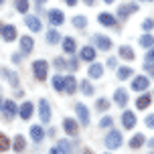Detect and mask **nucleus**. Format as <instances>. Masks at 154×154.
<instances>
[{
    "label": "nucleus",
    "instance_id": "nucleus-37",
    "mask_svg": "<svg viewBox=\"0 0 154 154\" xmlns=\"http://www.w3.org/2000/svg\"><path fill=\"white\" fill-rule=\"evenodd\" d=\"M73 26H75V29H85V26H87V18H85V16H73Z\"/></svg>",
    "mask_w": 154,
    "mask_h": 154
},
{
    "label": "nucleus",
    "instance_id": "nucleus-15",
    "mask_svg": "<svg viewBox=\"0 0 154 154\" xmlns=\"http://www.w3.org/2000/svg\"><path fill=\"white\" fill-rule=\"evenodd\" d=\"M136 114L134 112H124L122 114V126L126 130H132V128H136Z\"/></svg>",
    "mask_w": 154,
    "mask_h": 154
},
{
    "label": "nucleus",
    "instance_id": "nucleus-5",
    "mask_svg": "<svg viewBox=\"0 0 154 154\" xmlns=\"http://www.w3.org/2000/svg\"><path fill=\"white\" fill-rule=\"evenodd\" d=\"M75 112H77V122L81 124L83 128L89 126V120H91V118H89V109H87V106H85V103H77Z\"/></svg>",
    "mask_w": 154,
    "mask_h": 154
},
{
    "label": "nucleus",
    "instance_id": "nucleus-26",
    "mask_svg": "<svg viewBox=\"0 0 154 154\" xmlns=\"http://www.w3.org/2000/svg\"><path fill=\"white\" fill-rule=\"evenodd\" d=\"M130 77H134V69H132L130 65L118 67V79H120V81H126V79H130Z\"/></svg>",
    "mask_w": 154,
    "mask_h": 154
},
{
    "label": "nucleus",
    "instance_id": "nucleus-40",
    "mask_svg": "<svg viewBox=\"0 0 154 154\" xmlns=\"http://www.w3.org/2000/svg\"><path fill=\"white\" fill-rule=\"evenodd\" d=\"M152 61H154V47L146 49V55H144V63H152Z\"/></svg>",
    "mask_w": 154,
    "mask_h": 154
},
{
    "label": "nucleus",
    "instance_id": "nucleus-52",
    "mask_svg": "<svg viewBox=\"0 0 154 154\" xmlns=\"http://www.w3.org/2000/svg\"><path fill=\"white\" fill-rule=\"evenodd\" d=\"M2 103H4V100H2V95H0V112H2Z\"/></svg>",
    "mask_w": 154,
    "mask_h": 154
},
{
    "label": "nucleus",
    "instance_id": "nucleus-54",
    "mask_svg": "<svg viewBox=\"0 0 154 154\" xmlns=\"http://www.w3.org/2000/svg\"><path fill=\"white\" fill-rule=\"evenodd\" d=\"M103 2H106V4H112V2H114V0H103Z\"/></svg>",
    "mask_w": 154,
    "mask_h": 154
},
{
    "label": "nucleus",
    "instance_id": "nucleus-10",
    "mask_svg": "<svg viewBox=\"0 0 154 154\" xmlns=\"http://www.w3.org/2000/svg\"><path fill=\"white\" fill-rule=\"evenodd\" d=\"M47 16H49V23L53 24V26H61V24L65 23V14H63L59 8H51V10L47 12Z\"/></svg>",
    "mask_w": 154,
    "mask_h": 154
},
{
    "label": "nucleus",
    "instance_id": "nucleus-22",
    "mask_svg": "<svg viewBox=\"0 0 154 154\" xmlns=\"http://www.w3.org/2000/svg\"><path fill=\"white\" fill-rule=\"evenodd\" d=\"M144 144H146V136L140 134V132H138V134H134V136L130 138V148H132V150H138V148H142Z\"/></svg>",
    "mask_w": 154,
    "mask_h": 154
},
{
    "label": "nucleus",
    "instance_id": "nucleus-53",
    "mask_svg": "<svg viewBox=\"0 0 154 154\" xmlns=\"http://www.w3.org/2000/svg\"><path fill=\"white\" fill-rule=\"evenodd\" d=\"M35 2H37V4H43V2H47V0H35Z\"/></svg>",
    "mask_w": 154,
    "mask_h": 154
},
{
    "label": "nucleus",
    "instance_id": "nucleus-17",
    "mask_svg": "<svg viewBox=\"0 0 154 154\" xmlns=\"http://www.w3.org/2000/svg\"><path fill=\"white\" fill-rule=\"evenodd\" d=\"M35 49V38L31 37V35H24V37H20V51H23L24 55H29Z\"/></svg>",
    "mask_w": 154,
    "mask_h": 154
},
{
    "label": "nucleus",
    "instance_id": "nucleus-20",
    "mask_svg": "<svg viewBox=\"0 0 154 154\" xmlns=\"http://www.w3.org/2000/svg\"><path fill=\"white\" fill-rule=\"evenodd\" d=\"M87 75H89V79H100L103 75V65L101 63H91L89 69H87Z\"/></svg>",
    "mask_w": 154,
    "mask_h": 154
},
{
    "label": "nucleus",
    "instance_id": "nucleus-25",
    "mask_svg": "<svg viewBox=\"0 0 154 154\" xmlns=\"http://www.w3.org/2000/svg\"><path fill=\"white\" fill-rule=\"evenodd\" d=\"M24 23L29 26V31H32V32H38L43 29V24H41V20H38L37 16H24Z\"/></svg>",
    "mask_w": 154,
    "mask_h": 154
},
{
    "label": "nucleus",
    "instance_id": "nucleus-28",
    "mask_svg": "<svg viewBox=\"0 0 154 154\" xmlns=\"http://www.w3.org/2000/svg\"><path fill=\"white\" fill-rule=\"evenodd\" d=\"M120 57L126 59V61H134L136 53H134V49H130L128 45H122V47H120Z\"/></svg>",
    "mask_w": 154,
    "mask_h": 154
},
{
    "label": "nucleus",
    "instance_id": "nucleus-30",
    "mask_svg": "<svg viewBox=\"0 0 154 154\" xmlns=\"http://www.w3.org/2000/svg\"><path fill=\"white\" fill-rule=\"evenodd\" d=\"M140 47H144V49H152L154 47V37L150 32H144V35L140 37Z\"/></svg>",
    "mask_w": 154,
    "mask_h": 154
},
{
    "label": "nucleus",
    "instance_id": "nucleus-27",
    "mask_svg": "<svg viewBox=\"0 0 154 154\" xmlns=\"http://www.w3.org/2000/svg\"><path fill=\"white\" fill-rule=\"evenodd\" d=\"M0 73L6 77V81L12 85V87H18V75H16L14 71H10V69H0Z\"/></svg>",
    "mask_w": 154,
    "mask_h": 154
},
{
    "label": "nucleus",
    "instance_id": "nucleus-16",
    "mask_svg": "<svg viewBox=\"0 0 154 154\" xmlns=\"http://www.w3.org/2000/svg\"><path fill=\"white\" fill-rule=\"evenodd\" d=\"M32 114H35V106H32V101H24L23 106L18 108V116H20L23 120H31Z\"/></svg>",
    "mask_w": 154,
    "mask_h": 154
},
{
    "label": "nucleus",
    "instance_id": "nucleus-35",
    "mask_svg": "<svg viewBox=\"0 0 154 154\" xmlns=\"http://www.w3.org/2000/svg\"><path fill=\"white\" fill-rule=\"evenodd\" d=\"M29 6H31L29 0H14V8L20 14H26V12H29Z\"/></svg>",
    "mask_w": 154,
    "mask_h": 154
},
{
    "label": "nucleus",
    "instance_id": "nucleus-34",
    "mask_svg": "<svg viewBox=\"0 0 154 154\" xmlns=\"http://www.w3.org/2000/svg\"><path fill=\"white\" fill-rule=\"evenodd\" d=\"M95 109H97V112H108L109 109V100L108 97H97V100H95Z\"/></svg>",
    "mask_w": 154,
    "mask_h": 154
},
{
    "label": "nucleus",
    "instance_id": "nucleus-38",
    "mask_svg": "<svg viewBox=\"0 0 154 154\" xmlns=\"http://www.w3.org/2000/svg\"><path fill=\"white\" fill-rule=\"evenodd\" d=\"M112 126H114V118H112V116H103L100 120V128H103V130H106V128H112Z\"/></svg>",
    "mask_w": 154,
    "mask_h": 154
},
{
    "label": "nucleus",
    "instance_id": "nucleus-18",
    "mask_svg": "<svg viewBox=\"0 0 154 154\" xmlns=\"http://www.w3.org/2000/svg\"><path fill=\"white\" fill-rule=\"evenodd\" d=\"M136 10H138V4H136V2L122 4V6L118 8V16H120V18H128V16H130V12H136Z\"/></svg>",
    "mask_w": 154,
    "mask_h": 154
},
{
    "label": "nucleus",
    "instance_id": "nucleus-23",
    "mask_svg": "<svg viewBox=\"0 0 154 154\" xmlns=\"http://www.w3.org/2000/svg\"><path fill=\"white\" fill-rule=\"evenodd\" d=\"M61 45H63V51H65L67 55H73V53H75V49H77L75 38H71V37H65V38H61Z\"/></svg>",
    "mask_w": 154,
    "mask_h": 154
},
{
    "label": "nucleus",
    "instance_id": "nucleus-57",
    "mask_svg": "<svg viewBox=\"0 0 154 154\" xmlns=\"http://www.w3.org/2000/svg\"><path fill=\"white\" fill-rule=\"evenodd\" d=\"M152 97H154V95H152Z\"/></svg>",
    "mask_w": 154,
    "mask_h": 154
},
{
    "label": "nucleus",
    "instance_id": "nucleus-43",
    "mask_svg": "<svg viewBox=\"0 0 154 154\" xmlns=\"http://www.w3.org/2000/svg\"><path fill=\"white\" fill-rule=\"evenodd\" d=\"M144 124H146V128H150V130H154V114L146 116V120H144Z\"/></svg>",
    "mask_w": 154,
    "mask_h": 154
},
{
    "label": "nucleus",
    "instance_id": "nucleus-50",
    "mask_svg": "<svg viewBox=\"0 0 154 154\" xmlns=\"http://www.w3.org/2000/svg\"><path fill=\"white\" fill-rule=\"evenodd\" d=\"M85 4H87V6H93V2H95V0H83Z\"/></svg>",
    "mask_w": 154,
    "mask_h": 154
},
{
    "label": "nucleus",
    "instance_id": "nucleus-13",
    "mask_svg": "<svg viewBox=\"0 0 154 154\" xmlns=\"http://www.w3.org/2000/svg\"><path fill=\"white\" fill-rule=\"evenodd\" d=\"M93 43H95V47L101 49V51H109V49H112V38L106 37V35H95V37H93Z\"/></svg>",
    "mask_w": 154,
    "mask_h": 154
},
{
    "label": "nucleus",
    "instance_id": "nucleus-41",
    "mask_svg": "<svg viewBox=\"0 0 154 154\" xmlns=\"http://www.w3.org/2000/svg\"><path fill=\"white\" fill-rule=\"evenodd\" d=\"M67 67H69V71H77L79 69V61L77 59H69L67 61Z\"/></svg>",
    "mask_w": 154,
    "mask_h": 154
},
{
    "label": "nucleus",
    "instance_id": "nucleus-19",
    "mask_svg": "<svg viewBox=\"0 0 154 154\" xmlns=\"http://www.w3.org/2000/svg\"><path fill=\"white\" fill-rule=\"evenodd\" d=\"M24 148H26V138H24L23 134H16L14 140H12V150L16 154H20V152H24Z\"/></svg>",
    "mask_w": 154,
    "mask_h": 154
},
{
    "label": "nucleus",
    "instance_id": "nucleus-39",
    "mask_svg": "<svg viewBox=\"0 0 154 154\" xmlns=\"http://www.w3.org/2000/svg\"><path fill=\"white\" fill-rule=\"evenodd\" d=\"M53 65H55V69H63V67H67V61H65L63 57H57L53 61Z\"/></svg>",
    "mask_w": 154,
    "mask_h": 154
},
{
    "label": "nucleus",
    "instance_id": "nucleus-46",
    "mask_svg": "<svg viewBox=\"0 0 154 154\" xmlns=\"http://www.w3.org/2000/svg\"><path fill=\"white\" fill-rule=\"evenodd\" d=\"M108 67H112V69L118 67V59H116V57H109V59H108Z\"/></svg>",
    "mask_w": 154,
    "mask_h": 154
},
{
    "label": "nucleus",
    "instance_id": "nucleus-58",
    "mask_svg": "<svg viewBox=\"0 0 154 154\" xmlns=\"http://www.w3.org/2000/svg\"><path fill=\"white\" fill-rule=\"evenodd\" d=\"M106 154H108V152H106Z\"/></svg>",
    "mask_w": 154,
    "mask_h": 154
},
{
    "label": "nucleus",
    "instance_id": "nucleus-49",
    "mask_svg": "<svg viewBox=\"0 0 154 154\" xmlns=\"http://www.w3.org/2000/svg\"><path fill=\"white\" fill-rule=\"evenodd\" d=\"M81 154H93V152L89 150V148H83V150H81Z\"/></svg>",
    "mask_w": 154,
    "mask_h": 154
},
{
    "label": "nucleus",
    "instance_id": "nucleus-6",
    "mask_svg": "<svg viewBox=\"0 0 154 154\" xmlns=\"http://www.w3.org/2000/svg\"><path fill=\"white\" fill-rule=\"evenodd\" d=\"M0 37L6 43H12L16 38V26L14 24H0Z\"/></svg>",
    "mask_w": 154,
    "mask_h": 154
},
{
    "label": "nucleus",
    "instance_id": "nucleus-24",
    "mask_svg": "<svg viewBox=\"0 0 154 154\" xmlns=\"http://www.w3.org/2000/svg\"><path fill=\"white\" fill-rule=\"evenodd\" d=\"M150 103H152V95L144 91L138 100H136V108H138V109H148V108H150Z\"/></svg>",
    "mask_w": 154,
    "mask_h": 154
},
{
    "label": "nucleus",
    "instance_id": "nucleus-8",
    "mask_svg": "<svg viewBox=\"0 0 154 154\" xmlns=\"http://www.w3.org/2000/svg\"><path fill=\"white\" fill-rule=\"evenodd\" d=\"M2 114H4V120H12L16 114H18V108L12 100H4L2 103Z\"/></svg>",
    "mask_w": 154,
    "mask_h": 154
},
{
    "label": "nucleus",
    "instance_id": "nucleus-36",
    "mask_svg": "<svg viewBox=\"0 0 154 154\" xmlns=\"http://www.w3.org/2000/svg\"><path fill=\"white\" fill-rule=\"evenodd\" d=\"M57 148L61 154H71V142L69 140H59L57 142Z\"/></svg>",
    "mask_w": 154,
    "mask_h": 154
},
{
    "label": "nucleus",
    "instance_id": "nucleus-21",
    "mask_svg": "<svg viewBox=\"0 0 154 154\" xmlns=\"http://www.w3.org/2000/svg\"><path fill=\"white\" fill-rule=\"evenodd\" d=\"M77 87H79V85H77V79L73 75H67V77H65V91H63V93L73 95V93L77 91Z\"/></svg>",
    "mask_w": 154,
    "mask_h": 154
},
{
    "label": "nucleus",
    "instance_id": "nucleus-55",
    "mask_svg": "<svg viewBox=\"0 0 154 154\" xmlns=\"http://www.w3.org/2000/svg\"><path fill=\"white\" fill-rule=\"evenodd\" d=\"M2 4H4V0H0V6H2Z\"/></svg>",
    "mask_w": 154,
    "mask_h": 154
},
{
    "label": "nucleus",
    "instance_id": "nucleus-31",
    "mask_svg": "<svg viewBox=\"0 0 154 154\" xmlns=\"http://www.w3.org/2000/svg\"><path fill=\"white\" fill-rule=\"evenodd\" d=\"M47 43L49 45H57V43H61V35H59V31H55V29H51V31L47 32Z\"/></svg>",
    "mask_w": 154,
    "mask_h": 154
},
{
    "label": "nucleus",
    "instance_id": "nucleus-3",
    "mask_svg": "<svg viewBox=\"0 0 154 154\" xmlns=\"http://www.w3.org/2000/svg\"><path fill=\"white\" fill-rule=\"evenodd\" d=\"M38 116H41V122H43V124L51 122L53 112H51V106H49V101H47L45 97H43V100H38Z\"/></svg>",
    "mask_w": 154,
    "mask_h": 154
},
{
    "label": "nucleus",
    "instance_id": "nucleus-7",
    "mask_svg": "<svg viewBox=\"0 0 154 154\" xmlns=\"http://www.w3.org/2000/svg\"><path fill=\"white\" fill-rule=\"evenodd\" d=\"M95 57H97V53H95V47H91V45L81 47V51H79V59H81V61L93 63V61H95Z\"/></svg>",
    "mask_w": 154,
    "mask_h": 154
},
{
    "label": "nucleus",
    "instance_id": "nucleus-4",
    "mask_svg": "<svg viewBox=\"0 0 154 154\" xmlns=\"http://www.w3.org/2000/svg\"><path fill=\"white\" fill-rule=\"evenodd\" d=\"M63 130H65L67 136L75 138L77 134H79V122L73 120V118H63Z\"/></svg>",
    "mask_w": 154,
    "mask_h": 154
},
{
    "label": "nucleus",
    "instance_id": "nucleus-48",
    "mask_svg": "<svg viewBox=\"0 0 154 154\" xmlns=\"http://www.w3.org/2000/svg\"><path fill=\"white\" fill-rule=\"evenodd\" d=\"M65 4H67V6H75L77 0H65Z\"/></svg>",
    "mask_w": 154,
    "mask_h": 154
},
{
    "label": "nucleus",
    "instance_id": "nucleus-29",
    "mask_svg": "<svg viewBox=\"0 0 154 154\" xmlns=\"http://www.w3.org/2000/svg\"><path fill=\"white\" fill-rule=\"evenodd\" d=\"M51 83H53V87H55V91H65V77L63 75H55L53 79H51Z\"/></svg>",
    "mask_w": 154,
    "mask_h": 154
},
{
    "label": "nucleus",
    "instance_id": "nucleus-47",
    "mask_svg": "<svg viewBox=\"0 0 154 154\" xmlns=\"http://www.w3.org/2000/svg\"><path fill=\"white\" fill-rule=\"evenodd\" d=\"M49 154H61V152H59V148H57V146H53L51 150H49Z\"/></svg>",
    "mask_w": 154,
    "mask_h": 154
},
{
    "label": "nucleus",
    "instance_id": "nucleus-56",
    "mask_svg": "<svg viewBox=\"0 0 154 154\" xmlns=\"http://www.w3.org/2000/svg\"><path fill=\"white\" fill-rule=\"evenodd\" d=\"M144 2H152V0H144Z\"/></svg>",
    "mask_w": 154,
    "mask_h": 154
},
{
    "label": "nucleus",
    "instance_id": "nucleus-32",
    "mask_svg": "<svg viewBox=\"0 0 154 154\" xmlns=\"http://www.w3.org/2000/svg\"><path fill=\"white\" fill-rule=\"evenodd\" d=\"M79 89H81V93H83V95H93V93H95L93 85L89 83V79H81V85H79Z\"/></svg>",
    "mask_w": 154,
    "mask_h": 154
},
{
    "label": "nucleus",
    "instance_id": "nucleus-51",
    "mask_svg": "<svg viewBox=\"0 0 154 154\" xmlns=\"http://www.w3.org/2000/svg\"><path fill=\"white\" fill-rule=\"evenodd\" d=\"M148 146H150V148H154V138L150 140V142H148Z\"/></svg>",
    "mask_w": 154,
    "mask_h": 154
},
{
    "label": "nucleus",
    "instance_id": "nucleus-33",
    "mask_svg": "<svg viewBox=\"0 0 154 154\" xmlns=\"http://www.w3.org/2000/svg\"><path fill=\"white\" fill-rule=\"evenodd\" d=\"M10 148H12V142L8 140L6 134H2V132H0V154H2V152H8Z\"/></svg>",
    "mask_w": 154,
    "mask_h": 154
},
{
    "label": "nucleus",
    "instance_id": "nucleus-9",
    "mask_svg": "<svg viewBox=\"0 0 154 154\" xmlns=\"http://www.w3.org/2000/svg\"><path fill=\"white\" fill-rule=\"evenodd\" d=\"M148 85H150V79H148L146 75H138V77H134V79H132L130 87L134 89V91H146Z\"/></svg>",
    "mask_w": 154,
    "mask_h": 154
},
{
    "label": "nucleus",
    "instance_id": "nucleus-42",
    "mask_svg": "<svg viewBox=\"0 0 154 154\" xmlns=\"http://www.w3.org/2000/svg\"><path fill=\"white\" fill-rule=\"evenodd\" d=\"M142 29H144V31H152L154 29V20L152 18H146V20L142 23Z\"/></svg>",
    "mask_w": 154,
    "mask_h": 154
},
{
    "label": "nucleus",
    "instance_id": "nucleus-44",
    "mask_svg": "<svg viewBox=\"0 0 154 154\" xmlns=\"http://www.w3.org/2000/svg\"><path fill=\"white\" fill-rule=\"evenodd\" d=\"M144 69H146L148 75H152V77H154V61H152V63H144Z\"/></svg>",
    "mask_w": 154,
    "mask_h": 154
},
{
    "label": "nucleus",
    "instance_id": "nucleus-2",
    "mask_svg": "<svg viewBox=\"0 0 154 154\" xmlns=\"http://www.w3.org/2000/svg\"><path fill=\"white\" fill-rule=\"evenodd\" d=\"M47 73H49V63H47L45 59H37V61L32 63V75H35V79L45 81Z\"/></svg>",
    "mask_w": 154,
    "mask_h": 154
},
{
    "label": "nucleus",
    "instance_id": "nucleus-12",
    "mask_svg": "<svg viewBox=\"0 0 154 154\" xmlns=\"http://www.w3.org/2000/svg\"><path fill=\"white\" fill-rule=\"evenodd\" d=\"M97 20H100V24H103V26H109V29H116V26H118V18H116L112 12H100Z\"/></svg>",
    "mask_w": 154,
    "mask_h": 154
},
{
    "label": "nucleus",
    "instance_id": "nucleus-14",
    "mask_svg": "<svg viewBox=\"0 0 154 154\" xmlns=\"http://www.w3.org/2000/svg\"><path fill=\"white\" fill-rule=\"evenodd\" d=\"M114 103L118 108H126V103H128V91L126 89H116L114 91Z\"/></svg>",
    "mask_w": 154,
    "mask_h": 154
},
{
    "label": "nucleus",
    "instance_id": "nucleus-45",
    "mask_svg": "<svg viewBox=\"0 0 154 154\" xmlns=\"http://www.w3.org/2000/svg\"><path fill=\"white\" fill-rule=\"evenodd\" d=\"M10 59H12V63H20V61H23V53H12Z\"/></svg>",
    "mask_w": 154,
    "mask_h": 154
},
{
    "label": "nucleus",
    "instance_id": "nucleus-1",
    "mask_svg": "<svg viewBox=\"0 0 154 154\" xmlns=\"http://www.w3.org/2000/svg\"><path fill=\"white\" fill-rule=\"evenodd\" d=\"M103 142H106V148H108V150H118V148L122 146V142H124L122 140V132L120 130H109Z\"/></svg>",
    "mask_w": 154,
    "mask_h": 154
},
{
    "label": "nucleus",
    "instance_id": "nucleus-11",
    "mask_svg": "<svg viewBox=\"0 0 154 154\" xmlns=\"http://www.w3.org/2000/svg\"><path fill=\"white\" fill-rule=\"evenodd\" d=\"M29 134H31V138H32L35 144H41V142L45 140V128L38 126V124H32L31 128H29Z\"/></svg>",
    "mask_w": 154,
    "mask_h": 154
}]
</instances>
